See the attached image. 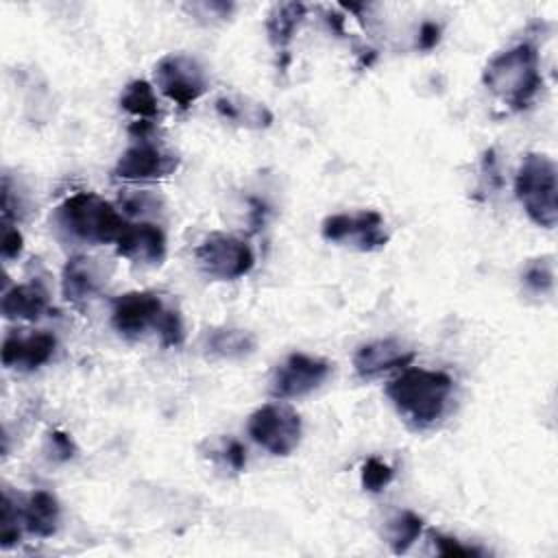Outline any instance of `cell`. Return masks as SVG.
Instances as JSON below:
<instances>
[{"label": "cell", "instance_id": "cell-8", "mask_svg": "<svg viewBox=\"0 0 558 558\" xmlns=\"http://www.w3.org/2000/svg\"><path fill=\"white\" fill-rule=\"evenodd\" d=\"M331 373V364L307 353H292L275 371L270 379V395L277 399H294L318 388Z\"/></svg>", "mask_w": 558, "mask_h": 558}, {"label": "cell", "instance_id": "cell-21", "mask_svg": "<svg viewBox=\"0 0 558 558\" xmlns=\"http://www.w3.org/2000/svg\"><path fill=\"white\" fill-rule=\"evenodd\" d=\"M120 105L124 111L137 116V118H155L157 116V96L150 87V83L146 81H131L122 96H120Z\"/></svg>", "mask_w": 558, "mask_h": 558}, {"label": "cell", "instance_id": "cell-25", "mask_svg": "<svg viewBox=\"0 0 558 558\" xmlns=\"http://www.w3.org/2000/svg\"><path fill=\"white\" fill-rule=\"evenodd\" d=\"M157 331L161 336V342L166 347H177L183 342V323H181V316L179 312H170L166 310L159 325H157Z\"/></svg>", "mask_w": 558, "mask_h": 558}, {"label": "cell", "instance_id": "cell-13", "mask_svg": "<svg viewBox=\"0 0 558 558\" xmlns=\"http://www.w3.org/2000/svg\"><path fill=\"white\" fill-rule=\"evenodd\" d=\"M116 251L120 257L140 264H161L166 257V235L153 222L126 225L116 240Z\"/></svg>", "mask_w": 558, "mask_h": 558}, {"label": "cell", "instance_id": "cell-24", "mask_svg": "<svg viewBox=\"0 0 558 558\" xmlns=\"http://www.w3.org/2000/svg\"><path fill=\"white\" fill-rule=\"evenodd\" d=\"M392 475H395L392 466H388L386 462H381L377 458H368L362 466V486H364V490L379 493L381 488H386L390 484Z\"/></svg>", "mask_w": 558, "mask_h": 558}, {"label": "cell", "instance_id": "cell-15", "mask_svg": "<svg viewBox=\"0 0 558 558\" xmlns=\"http://www.w3.org/2000/svg\"><path fill=\"white\" fill-rule=\"evenodd\" d=\"M105 277L96 259L87 255H74L63 266L61 290L68 301H83L98 292Z\"/></svg>", "mask_w": 558, "mask_h": 558}, {"label": "cell", "instance_id": "cell-6", "mask_svg": "<svg viewBox=\"0 0 558 558\" xmlns=\"http://www.w3.org/2000/svg\"><path fill=\"white\" fill-rule=\"evenodd\" d=\"M248 436L272 456H290L301 440V418L283 403H266L248 418Z\"/></svg>", "mask_w": 558, "mask_h": 558}, {"label": "cell", "instance_id": "cell-27", "mask_svg": "<svg viewBox=\"0 0 558 558\" xmlns=\"http://www.w3.org/2000/svg\"><path fill=\"white\" fill-rule=\"evenodd\" d=\"M24 248V238L22 233L17 231V227L4 222V229H2V244H0V251H2V257L4 259H13L22 253Z\"/></svg>", "mask_w": 558, "mask_h": 558}, {"label": "cell", "instance_id": "cell-7", "mask_svg": "<svg viewBox=\"0 0 558 558\" xmlns=\"http://www.w3.org/2000/svg\"><path fill=\"white\" fill-rule=\"evenodd\" d=\"M157 87L181 109H187L207 89V76L201 63L187 54L172 52L155 65Z\"/></svg>", "mask_w": 558, "mask_h": 558}, {"label": "cell", "instance_id": "cell-19", "mask_svg": "<svg viewBox=\"0 0 558 558\" xmlns=\"http://www.w3.org/2000/svg\"><path fill=\"white\" fill-rule=\"evenodd\" d=\"M303 17H305V4L301 2L275 4L266 17V33L270 44L283 52L286 46L292 41Z\"/></svg>", "mask_w": 558, "mask_h": 558}, {"label": "cell", "instance_id": "cell-17", "mask_svg": "<svg viewBox=\"0 0 558 558\" xmlns=\"http://www.w3.org/2000/svg\"><path fill=\"white\" fill-rule=\"evenodd\" d=\"M0 307L4 318L37 320L48 310V294L37 283H20L4 292Z\"/></svg>", "mask_w": 558, "mask_h": 558}, {"label": "cell", "instance_id": "cell-12", "mask_svg": "<svg viewBox=\"0 0 558 558\" xmlns=\"http://www.w3.org/2000/svg\"><path fill=\"white\" fill-rule=\"evenodd\" d=\"M13 331L4 338L2 342V364L7 368L15 371H33L46 364L57 347V340L48 331H33V333H22Z\"/></svg>", "mask_w": 558, "mask_h": 558}, {"label": "cell", "instance_id": "cell-1", "mask_svg": "<svg viewBox=\"0 0 558 558\" xmlns=\"http://www.w3.org/2000/svg\"><path fill=\"white\" fill-rule=\"evenodd\" d=\"M451 390L453 379L447 373L416 366H405L386 386V395L392 405L414 427H427L436 423L447 408Z\"/></svg>", "mask_w": 558, "mask_h": 558}, {"label": "cell", "instance_id": "cell-2", "mask_svg": "<svg viewBox=\"0 0 558 558\" xmlns=\"http://www.w3.org/2000/svg\"><path fill=\"white\" fill-rule=\"evenodd\" d=\"M482 81L514 111L525 109L543 85L536 46L523 41L495 54L486 63Z\"/></svg>", "mask_w": 558, "mask_h": 558}, {"label": "cell", "instance_id": "cell-4", "mask_svg": "<svg viewBox=\"0 0 558 558\" xmlns=\"http://www.w3.org/2000/svg\"><path fill=\"white\" fill-rule=\"evenodd\" d=\"M514 194L534 225L543 229L556 227L558 181H556V166L547 155L527 153L523 157L514 179Z\"/></svg>", "mask_w": 558, "mask_h": 558}, {"label": "cell", "instance_id": "cell-29", "mask_svg": "<svg viewBox=\"0 0 558 558\" xmlns=\"http://www.w3.org/2000/svg\"><path fill=\"white\" fill-rule=\"evenodd\" d=\"M50 442H52V449L59 456V460H70L74 456V442H72V438L68 434L52 432L50 434Z\"/></svg>", "mask_w": 558, "mask_h": 558}, {"label": "cell", "instance_id": "cell-11", "mask_svg": "<svg viewBox=\"0 0 558 558\" xmlns=\"http://www.w3.org/2000/svg\"><path fill=\"white\" fill-rule=\"evenodd\" d=\"M163 305L153 292H126L113 301L111 323L124 338H137L148 327H157L163 316Z\"/></svg>", "mask_w": 558, "mask_h": 558}, {"label": "cell", "instance_id": "cell-9", "mask_svg": "<svg viewBox=\"0 0 558 558\" xmlns=\"http://www.w3.org/2000/svg\"><path fill=\"white\" fill-rule=\"evenodd\" d=\"M381 214L364 209L360 214H333L323 220L320 233L327 242L355 240L362 251L379 248L388 242V235L381 231Z\"/></svg>", "mask_w": 558, "mask_h": 558}, {"label": "cell", "instance_id": "cell-18", "mask_svg": "<svg viewBox=\"0 0 558 558\" xmlns=\"http://www.w3.org/2000/svg\"><path fill=\"white\" fill-rule=\"evenodd\" d=\"M203 349L209 355L225 357V360H238L255 349V338L251 331L235 329V327H218L209 329L203 338Z\"/></svg>", "mask_w": 558, "mask_h": 558}, {"label": "cell", "instance_id": "cell-16", "mask_svg": "<svg viewBox=\"0 0 558 558\" xmlns=\"http://www.w3.org/2000/svg\"><path fill=\"white\" fill-rule=\"evenodd\" d=\"M59 501L54 499V495L46 493V490H35L26 497V501L20 506V517H22V525L35 534V536H52L57 532L59 525Z\"/></svg>", "mask_w": 558, "mask_h": 558}, {"label": "cell", "instance_id": "cell-28", "mask_svg": "<svg viewBox=\"0 0 558 558\" xmlns=\"http://www.w3.org/2000/svg\"><path fill=\"white\" fill-rule=\"evenodd\" d=\"M440 41V26L436 22H423L418 28V41L416 46L421 50H432Z\"/></svg>", "mask_w": 558, "mask_h": 558}, {"label": "cell", "instance_id": "cell-22", "mask_svg": "<svg viewBox=\"0 0 558 558\" xmlns=\"http://www.w3.org/2000/svg\"><path fill=\"white\" fill-rule=\"evenodd\" d=\"M216 109H218L220 116H225L229 120H235V122H242V124L253 122V126H268L270 120H272V116L266 107L253 105L246 113H242V105H235L231 98H218Z\"/></svg>", "mask_w": 558, "mask_h": 558}, {"label": "cell", "instance_id": "cell-3", "mask_svg": "<svg viewBox=\"0 0 558 558\" xmlns=\"http://www.w3.org/2000/svg\"><path fill=\"white\" fill-rule=\"evenodd\" d=\"M59 225L78 240L85 242H116L126 222L118 209L94 192H78L68 196L57 207Z\"/></svg>", "mask_w": 558, "mask_h": 558}, {"label": "cell", "instance_id": "cell-23", "mask_svg": "<svg viewBox=\"0 0 558 558\" xmlns=\"http://www.w3.org/2000/svg\"><path fill=\"white\" fill-rule=\"evenodd\" d=\"M523 283L534 294H547L554 288V262L549 255L538 257L527 264L523 272Z\"/></svg>", "mask_w": 558, "mask_h": 558}, {"label": "cell", "instance_id": "cell-5", "mask_svg": "<svg viewBox=\"0 0 558 558\" xmlns=\"http://www.w3.org/2000/svg\"><path fill=\"white\" fill-rule=\"evenodd\" d=\"M194 259L207 277L220 281L244 277L255 264L251 246L229 233H209L194 248Z\"/></svg>", "mask_w": 558, "mask_h": 558}, {"label": "cell", "instance_id": "cell-26", "mask_svg": "<svg viewBox=\"0 0 558 558\" xmlns=\"http://www.w3.org/2000/svg\"><path fill=\"white\" fill-rule=\"evenodd\" d=\"M434 545H436V551L440 556H451V558H466V556H480L482 551L475 549V547H469V545H462L460 541L451 538V536H445V534H434Z\"/></svg>", "mask_w": 558, "mask_h": 558}, {"label": "cell", "instance_id": "cell-10", "mask_svg": "<svg viewBox=\"0 0 558 558\" xmlns=\"http://www.w3.org/2000/svg\"><path fill=\"white\" fill-rule=\"evenodd\" d=\"M177 166H179L177 155L163 150L161 146L148 140H140L137 144L129 146L120 155L113 168V174L118 179H129V181H148V179H161L172 174Z\"/></svg>", "mask_w": 558, "mask_h": 558}, {"label": "cell", "instance_id": "cell-14", "mask_svg": "<svg viewBox=\"0 0 558 558\" xmlns=\"http://www.w3.org/2000/svg\"><path fill=\"white\" fill-rule=\"evenodd\" d=\"M412 360H414L412 351H405L401 347V342L386 338V340H375V342L362 344L353 355V368L360 377L368 379V377H375L390 368H399V366L405 368V366H410Z\"/></svg>", "mask_w": 558, "mask_h": 558}, {"label": "cell", "instance_id": "cell-30", "mask_svg": "<svg viewBox=\"0 0 558 558\" xmlns=\"http://www.w3.org/2000/svg\"><path fill=\"white\" fill-rule=\"evenodd\" d=\"M225 458L227 462L235 469V471H242L244 464H246V451L244 447L238 442V440H229L227 449H225Z\"/></svg>", "mask_w": 558, "mask_h": 558}, {"label": "cell", "instance_id": "cell-20", "mask_svg": "<svg viewBox=\"0 0 558 558\" xmlns=\"http://www.w3.org/2000/svg\"><path fill=\"white\" fill-rule=\"evenodd\" d=\"M423 532V519L410 510H401L388 519L386 538L395 554H405Z\"/></svg>", "mask_w": 558, "mask_h": 558}]
</instances>
